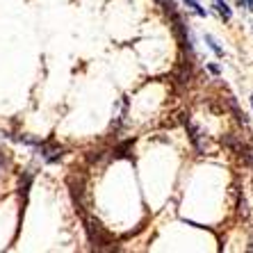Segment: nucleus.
<instances>
[{
	"label": "nucleus",
	"instance_id": "1",
	"mask_svg": "<svg viewBox=\"0 0 253 253\" xmlns=\"http://www.w3.org/2000/svg\"><path fill=\"white\" fill-rule=\"evenodd\" d=\"M84 224H87V233H89V240L94 242L96 247H100V244H107L110 242V233H107L103 226L98 224V221H94V219L84 217Z\"/></svg>",
	"mask_w": 253,
	"mask_h": 253
},
{
	"label": "nucleus",
	"instance_id": "2",
	"mask_svg": "<svg viewBox=\"0 0 253 253\" xmlns=\"http://www.w3.org/2000/svg\"><path fill=\"white\" fill-rule=\"evenodd\" d=\"M214 7H217V12L221 14V18H224V21H230V16H233V12H230V7L226 5L224 0H214Z\"/></svg>",
	"mask_w": 253,
	"mask_h": 253
},
{
	"label": "nucleus",
	"instance_id": "3",
	"mask_svg": "<svg viewBox=\"0 0 253 253\" xmlns=\"http://www.w3.org/2000/svg\"><path fill=\"white\" fill-rule=\"evenodd\" d=\"M206 42H208V43H210V48H212V50H214V53H217V57H224V50H221V48H219V46H217V42H214V39H212V37H210V35H208V37H206Z\"/></svg>",
	"mask_w": 253,
	"mask_h": 253
},
{
	"label": "nucleus",
	"instance_id": "4",
	"mask_svg": "<svg viewBox=\"0 0 253 253\" xmlns=\"http://www.w3.org/2000/svg\"><path fill=\"white\" fill-rule=\"evenodd\" d=\"M185 2H187V5L192 7V9H194V12L199 14V16H206V12L201 9V5H199V2H196V0H185Z\"/></svg>",
	"mask_w": 253,
	"mask_h": 253
},
{
	"label": "nucleus",
	"instance_id": "5",
	"mask_svg": "<svg viewBox=\"0 0 253 253\" xmlns=\"http://www.w3.org/2000/svg\"><path fill=\"white\" fill-rule=\"evenodd\" d=\"M237 2H240L242 7H247V9H251L253 12V0H237Z\"/></svg>",
	"mask_w": 253,
	"mask_h": 253
},
{
	"label": "nucleus",
	"instance_id": "6",
	"mask_svg": "<svg viewBox=\"0 0 253 253\" xmlns=\"http://www.w3.org/2000/svg\"><path fill=\"white\" fill-rule=\"evenodd\" d=\"M251 105H253V96H251Z\"/></svg>",
	"mask_w": 253,
	"mask_h": 253
}]
</instances>
